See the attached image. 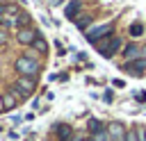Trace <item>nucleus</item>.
<instances>
[{
  "mask_svg": "<svg viewBox=\"0 0 146 141\" xmlns=\"http://www.w3.org/2000/svg\"><path fill=\"white\" fill-rule=\"evenodd\" d=\"M14 66H16V70L21 73V77H34V75L39 73V68H41L34 55H23V57H18Z\"/></svg>",
  "mask_w": 146,
  "mask_h": 141,
  "instance_id": "nucleus-1",
  "label": "nucleus"
},
{
  "mask_svg": "<svg viewBox=\"0 0 146 141\" xmlns=\"http://www.w3.org/2000/svg\"><path fill=\"white\" fill-rule=\"evenodd\" d=\"M34 86H36L34 77H18V80H16V84H14L9 91H14V93H16V98H27V96L34 91Z\"/></svg>",
  "mask_w": 146,
  "mask_h": 141,
  "instance_id": "nucleus-2",
  "label": "nucleus"
},
{
  "mask_svg": "<svg viewBox=\"0 0 146 141\" xmlns=\"http://www.w3.org/2000/svg\"><path fill=\"white\" fill-rule=\"evenodd\" d=\"M112 32H114V25H112V23L98 25V27H94V30H87V41H89V43H98L100 39H110Z\"/></svg>",
  "mask_w": 146,
  "mask_h": 141,
  "instance_id": "nucleus-3",
  "label": "nucleus"
},
{
  "mask_svg": "<svg viewBox=\"0 0 146 141\" xmlns=\"http://www.w3.org/2000/svg\"><path fill=\"white\" fill-rule=\"evenodd\" d=\"M36 36H39V34H36L32 27H18V30H16V41H18L21 45H32Z\"/></svg>",
  "mask_w": 146,
  "mask_h": 141,
  "instance_id": "nucleus-4",
  "label": "nucleus"
},
{
  "mask_svg": "<svg viewBox=\"0 0 146 141\" xmlns=\"http://www.w3.org/2000/svg\"><path fill=\"white\" fill-rule=\"evenodd\" d=\"M123 70L130 73V75H135V77H141V73L146 70V57H141L137 61H125L123 64Z\"/></svg>",
  "mask_w": 146,
  "mask_h": 141,
  "instance_id": "nucleus-5",
  "label": "nucleus"
},
{
  "mask_svg": "<svg viewBox=\"0 0 146 141\" xmlns=\"http://www.w3.org/2000/svg\"><path fill=\"white\" fill-rule=\"evenodd\" d=\"M119 48H121V39H119V36H112L110 43H98V50H100L103 57H114Z\"/></svg>",
  "mask_w": 146,
  "mask_h": 141,
  "instance_id": "nucleus-6",
  "label": "nucleus"
},
{
  "mask_svg": "<svg viewBox=\"0 0 146 141\" xmlns=\"http://www.w3.org/2000/svg\"><path fill=\"white\" fill-rule=\"evenodd\" d=\"M141 55H144V50H141L137 43H128V45L123 48V57H125V61H137V59H141Z\"/></svg>",
  "mask_w": 146,
  "mask_h": 141,
  "instance_id": "nucleus-7",
  "label": "nucleus"
},
{
  "mask_svg": "<svg viewBox=\"0 0 146 141\" xmlns=\"http://www.w3.org/2000/svg\"><path fill=\"white\" fill-rule=\"evenodd\" d=\"M107 132H110V139L112 141H125V134H128L121 123H110V130Z\"/></svg>",
  "mask_w": 146,
  "mask_h": 141,
  "instance_id": "nucleus-8",
  "label": "nucleus"
},
{
  "mask_svg": "<svg viewBox=\"0 0 146 141\" xmlns=\"http://www.w3.org/2000/svg\"><path fill=\"white\" fill-rule=\"evenodd\" d=\"M55 132H57V136H59V141H71V134H73V127H71V125H66V123H59V125L55 127Z\"/></svg>",
  "mask_w": 146,
  "mask_h": 141,
  "instance_id": "nucleus-9",
  "label": "nucleus"
},
{
  "mask_svg": "<svg viewBox=\"0 0 146 141\" xmlns=\"http://www.w3.org/2000/svg\"><path fill=\"white\" fill-rule=\"evenodd\" d=\"M16 102H18V98H16V93L14 91H7V93H2V109H14L16 107Z\"/></svg>",
  "mask_w": 146,
  "mask_h": 141,
  "instance_id": "nucleus-10",
  "label": "nucleus"
},
{
  "mask_svg": "<svg viewBox=\"0 0 146 141\" xmlns=\"http://www.w3.org/2000/svg\"><path fill=\"white\" fill-rule=\"evenodd\" d=\"M78 14H80V2H78V0H68V7L64 9V16L71 20V18H75Z\"/></svg>",
  "mask_w": 146,
  "mask_h": 141,
  "instance_id": "nucleus-11",
  "label": "nucleus"
},
{
  "mask_svg": "<svg viewBox=\"0 0 146 141\" xmlns=\"http://www.w3.org/2000/svg\"><path fill=\"white\" fill-rule=\"evenodd\" d=\"M32 48H34V50H36L39 55H46V52H48V43H46V39H43L41 34H39V36L34 39V43H32Z\"/></svg>",
  "mask_w": 146,
  "mask_h": 141,
  "instance_id": "nucleus-12",
  "label": "nucleus"
},
{
  "mask_svg": "<svg viewBox=\"0 0 146 141\" xmlns=\"http://www.w3.org/2000/svg\"><path fill=\"white\" fill-rule=\"evenodd\" d=\"M87 127H89V132H91V134H98V132H103V125H100V121H96V118H91V121L87 123Z\"/></svg>",
  "mask_w": 146,
  "mask_h": 141,
  "instance_id": "nucleus-13",
  "label": "nucleus"
},
{
  "mask_svg": "<svg viewBox=\"0 0 146 141\" xmlns=\"http://www.w3.org/2000/svg\"><path fill=\"white\" fill-rule=\"evenodd\" d=\"M89 23H91V16H78V20H75V25H78L80 30H87Z\"/></svg>",
  "mask_w": 146,
  "mask_h": 141,
  "instance_id": "nucleus-14",
  "label": "nucleus"
},
{
  "mask_svg": "<svg viewBox=\"0 0 146 141\" xmlns=\"http://www.w3.org/2000/svg\"><path fill=\"white\" fill-rule=\"evenodd\" d=\"M130 34H132V36H141V34H144V25H141V23L130 25Z\"/></svg>",
  "mask_w": 146,
  "mask_h": 141,
  "instance_id": "nucleus-15",
  "label": "nucleus"
},
{
  "mask_svg": "<svg viewBox=\"0 0 146 141\" xmlns=\"http://www.w3.org/2000/svg\"><path fill=\"white\" fill-rule=\"evenodd\" d=\"M125 141H141V139H139V134H137V127L128 130V134H125Z\"/></svg>",
  "mask_w": 146,
  "mask_h": 141,
  "instance_id": "nucleus-16",
  "label": "nucleus"
},
{
  "mask_svg": "<svg viewBox=\"0 0 146 141\" xmlns=\"http://www.w3.org/2000/svg\"><path fill=\"white\" fill-rule=\"evenodd\" d=\"M103 100H105V102H112V100H114V96H112V91H105V96H103Z\"/></svg>",
  "mask_w": 146,
  "mask_h": 141,
  "instance_id": "nucleus-17",
  "label": "nucleus"
},
{
  "mask_svg": "<svg viewBox=\"0 0 146 141\" xmlns=\"http://www.w3.org/2000/svg\"><path fill=\"white\" fill-rule=\"evenodd\" d=\"M135 98H137L139 102H144V100H146V93H144V91H137V96H135Z\"/></svg>",
  "mask_w": 146,
  "mask_h": 141,
  "instance_id": "nucleus-18",
  "label": "nucleus"
},
{
  "mask_svg": "<svg viewBox=\"0 0 146 141\" xmlns=\"http://www.w3.org/2000/svg\"><path fill=\"white\" fill-rule=\"evenodd\" d=\"M5 39H7V34H5V30H0V43H2Z\"/></svg>",
  "mask_w": 146,
  "mask_h": 141,
  "instance_id": "nucleus-19",
  "label": "nucleus"
},
{
  "mask_svg": "<svg viewBox=\"0 0 146 141\" xmlns=\"http://www.w3.org/2000/svg\"><path fill=\"white\" fill-rule=\"evenodd\" d=\"M59 2H62V0H52V5H59Z\"/></svg>",
  "mask_w": 146,
  "mask_h": 141,
  "instance_id": "nucleus-20",
  "label": "nucleus"
},
{
  "mask_svg": "<svg viewBox=\"0 0 146 141\" xmlns=\"http://www.w3.org/2000/svg\"><path fill=\"white\" fill-rule=\"evenodd\" d=\"M0 107H2V98H0Z\"/></svg>",
  "mask_w": 146,
  "mask_h": 141,
  "instance_id": "nucleus-21",
  "label": "nucleus"
}]
</instances>
